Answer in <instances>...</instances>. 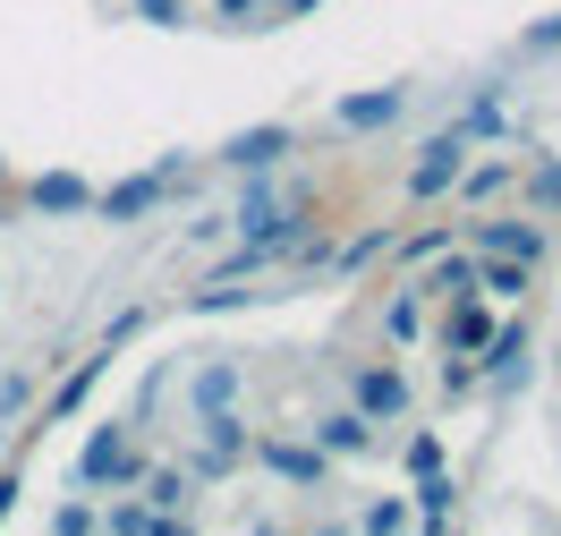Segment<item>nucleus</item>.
Listing matches in <instances>:
<instances>
[{
	"mask_svg": "<svg viewBox=\"0 0 561 536\" xmlns=\"http://www.w3.org/2000/svg\"><path fill=\"white\" fill-rule=\"evenodd\" d=\"M527 282H536V264H519V255H477V289L485 298H527Z\"/></svg>",
	"mask_w": 561,
	"mask_h": 536,
	"instance_id": "nucleus-20",
	"label": "nucleus"
},
{
	"mask_svg": "<svg viewBox=\"0 0 561 536\" xmlns=\"http://www.w3.org/2000/svg\"><path fill=\"white\" fill-rule=\"evenodd\" d=\"M400 468H409V477L443 468V434H434V426H417V434H409V452H400Z\"/></svg>",
	"mask_w": 561,
	"mask_h": 536,
	"instance_id": "nucleus-28",
	"label": "nucleus"
},
{
	"mask_svg": "<svg viewBox=\"0 0 561 536\" xmlns=\"http://www.w3.org/2000/svg\"><path fill=\"white\" fill-rule=\"evenodd\" d=\"M485 341H493V307H485V289H468V298H443V350L477 357Z\"/></svg>",
	"mask_w": 561,
	"mask_h": 536,
	"instance_id": "nucleus-10",
	"label": "nucleus"
},
{
	"mask_svg": "<svg viewBox=\"0 0 561 536\" xmlns=\"http://www.w3.org/2000/svg\"><path fill=\"white\" fill-rule=\"evenodd\" d=\"M409 520H417V511H409V502H400V494H383V502H366V511H357V528H375V536L409 528Z\"/></svg>",
	"mask_w": 561,
	"mask_h": 536,
	"instance_id": "nucleus-27",
	"label": "nucleus"
},
{
	"mask_svg": "<svg viewBox=\"0 0 561 536\" xmlns=\"http://www.w3.org/2000/svg\"><path fill=\"white\" fill-rule=\"evenodd\" d=\"M213 26H230V35H264V26H280L273 0H213Z\"/></svg>",
	"mask_w": 561,
	"mask_h": 536,
	"instance_id": "nucleus-22",
	"label": "nucleus"
},
{
	"mask_svg": "<svg viewBox=\"0 0 561 536\" xmlns=\"http://www.w3.org/2000/svg\"><path fill=\"white\" fill-rule=\"evenodd\" d=\"M145 26H187V0H137Z\"/></svg>",
	"mask_w": 561,
	"mask_h": 536,
	"instance_id": "nucleus-32",
	"label": "nucleus"
},
{
	"mask_svg": "<svg viewBox=\"0 0 561 536\" xmlns=\"http://www.w3.org/2000/svg\"><path fill=\"white\" fill-rule=\"evenodd\" d=\"M103 375H111V350H94V357H85V366L69 375V384H60V392L43 400V418H77V409H85V392H94Z\"/></svg>",
	"mask_w": 561,
	"mask_h": 536,
	"instance_id": "nucleus-19",
	"label": "nucleus"
},
{
	"mask_svg": "<svg viewBox=\"0 0 561 536\" xmlns=\"http://www.w3.org/2000/svg\"><path fill=\"white\" fill-rule=\"evenodd\" d=\"M375 255H391V221H383V230H366V239H350V248H332V264L357 273V264H375Z\"/></svg>",
	"mask_w": 561,
	"mask_h": 536,
	"instance_id": "nucleus-26",
	"label": "nucleus"
},
{
	"mask_svg": "<svg viewBox=\"0 0 561 536\" xmlns=\"http://www.w3.org/2000/svg\"><path fill=\"white\" fill-rule=\"evenodd\" d=\"M451 128H459L468 145H477V137H511V111H502V85H477V103L459 111Z\"/></svg>",
	"mask_w": 561,
	"mask_h": 536,
	"instance_id": "nucleus-17",
	"label": "nucleus"
},
{
	"mask_svg": "<svg viewBox=\"0 0 561 536\" xmlns=\"http://www.w3.org/2000/svg\"><path fill=\"white\" fill-rule=\"evenodd\" d=\"M409 511H417L425 528H443V520L459 511V486L443 477V468H425V477H417V502H409Z\"/></svg>",
	"mask_w": 561,
	"mask_h": 536,
	"instance_id": "nucleus-21",
	"label": "nucleus"
},
{
	"mask_svg": "<svg viewBox=\"0 0 561 536\" xmlns=\"http://www.w3.org/2000/svg\"><path fill=\"white\" fill-rule=\"evenodd\" d=\"M477 384H485V366H477V357H459V350H443V400H468Z\"/></svg>",
	"mask_w": 561,
	"mask_h": 536,
	"instance_id": "nucleus-24",
	"label": "nucleus"
},
{
	"mask_svg": "<svg viewBox=\"0 0 561 536\" xmlns=\"http://www.w3.org/2000/svg\"><path fill=\"white\" fill-rule=\"evenodd\" d=\"M162 196H171V171H137V179L94 187V214L103 221H145V214H162Z\"/></svg>",
	"mask_w": 561,
	"mask_h": 536,
	"instance_id": "nucleus-6",
	"label": "nucleus"
},
{
	"mask_svg": "<svg viewBox=\"0 0 561 536\" xmlns=\"http://www.w3.org/2000/svg\"><path fill=\"white\" fill-rule=\"evenodd\" d=\"M289 153H298V128H289V119H264V128H239V137L221 145V162H230V171H280Z\"/></svg>",
	"mask_w": 561,
	"mask_h": 536,
	"instance_id": "nucleus-7",
	"label": "nucleus"
},
{
	"mask_svg": "<svg viewBox=\"0 0 561 536\" xmlns=\"http://www.w3.org/2000/svg\"><path fill=\"white\" fill-rule=\"evenodd\" d=\"M350 409L366 418V426H400V418L417 409L409 366H400V357H383V366H357V375H350Z\"/></svg>",
	"mask_w": 561,
	"mask_h": 536,
	"instance_id": "nucleus-2",
	"label": "nucleus"
},
{
	"mask_svg": "<svg viewBox=\"0 0 561 536\" xmlns=\"http://www.w3.org/2000/svg\"><path fill=\"white\" fill-rule=\"evenodd\" d=\"M51 528H60V536H85V528H103V511H94V502H60V511H51Z\"/></svg>",
	"mask_w": 561,
	"mask_h": 536,
	"instance_id": "nucleus-30",
	"label": "nucleus"
},
{
	"mask_svg": "<svg viewBox=\"0 0 561 536\" xmlns=\"http://www.w3.org/2000/svg\"><path fill=\"white\" fill-rule=\"evenodd\" d=\"M400 111H409V85H366V94H341L332 119L350 137H375V128H400Z\"/></svg>",
	"mask_w": 561,
	"mask_h": 536,
	"instance_id": "nucleus-8",
	"label": "nucleus"
},
{
	"mask_svg": "<svg viewBox=\"0 0 561 536\" xmlns=\"http://www.w3.org/2000/svg\"><path fill=\"white\" fill-rule=\"evenodd\" d=\"M0 460H9V434H0Z\"/></svg>",
	"mask_w": 561,
	"mask_h": 536,
	"instance_id": "nucleus-35",
	"label": "nucleus"
},
{
	"mask_svg": "<svg viewBox=\"0 0 561 536\" xmlns=\"http://www.w3.org/2000/svg\"><path fill=\"white\" fill-rule=\"evenodd\" d=\"M553 52H561V9L536 18V26H519V60H553Z\"/></svg>",
	"mask_w": 561,
	"mask_h": 536,
	"instance_id": "nucleus-25",
	"label": "nucleus"
},
{
	"mask_svg": "<svg viewBox=\"0 0 561 536\" xmlns=\"http://www.w3.org/2000/svg\"><path fill=\"white\" fill-rule=\"evenodd\" d=\"M137 477H145L137 426H94V443L77 452V486H94V494H137Z\"/></svg>",
	"mask_w": 561,
	"mask_h": 536,
	"instance_id": "nucleus-1",
	"label": "nucleus"
},
{
	"mask_svg": "<svg viewBox=\"0 0 561 536\" xmlns=\"http://www.w3.org/2000/svg\"><path fill=\"white\" fill-rule=\"evenodd\" d=\"M137 494L162 511V520H187V494H196V468H153L145 460V477H137Z\"/></svg>",
	"mask_w": 561,
	"mask_h": 536,
	"instance_id": "nucleus-15",
	"label": "nucleus"
},
{
	"mask_svg": "<svg viewBox=\"0 0 561 536\" xmlns=\"http://www.w3.org/2000/svg\"><path fill=\"white\" fill-rule=\"evenodd\" d=\"M417 289L434 298V307H443V298H468V289H477V248H434Z\"/></svg>",
	"mask_w": 561,
	"mask_h": 536,
	"instance_id": "nucleus-12",
	"label": "nucleus"
},
{
	"mask_svg": "<svg viewBox=\"0 0 561 536\" xmlns=\"http://www.w3.org/2000/svg\"><path fill=\"white\" fill-rule=\"evenodd\" d=\"M316 9H323V0H273V18H280V26H289V18H316Z\"/></svg>",
	"mask_w": 561,
	"mask_h": 536,
	"instance_id": "nucleus-34",
	"label": "nucleus"
},
{
	"mask_svg": "<svg viewBox=\"0 0 561 536\" xmlns=\"http://www.w3.org/2000/svg\"><path fill=\"white\" fill-rule=\"evenodd\" d=\"M459 162H468V137H459V128H434V137L417 145L409 179H400V187H409V205H443V196H451V179H459Z\"/></svg>",
	"mask_w": 561,
	"mask_h": 536,
	"instance_id": "nucleus-4",
	"label": "nucleus"
},
{
	"mask_svg": "<svg viewBox=\"0 0 561 536\" xmlns=\"http://www.w3.org/2000/svg\"><path fill=\"white\" fill-rule=\"evenodd\" d=\"M316 452L323 460H366V452H375V426H366L357 409H323L316 418Z\"/></svg>",
	"mask_w": 561,
	"mask_h": 536,
	"instance_id": "nucleus-11",
	"label": "nucleus"
},
{
	"mask_svg": "<svg viewBox=\"0 0 561 536\" xmlns=\"http://www.w3.org/2000/svg\"><path fill=\"white\" fill-rule=\"evenodd\" d=\"M425 332V289H391L383 307V341H417Z\"/></svg>",
	"mask_w": 561,
	"mask_h": 536,
	"instance_id": "nucleus-23",
	"label": "nucleus"
},
{
	"mask_svg": "<svg viewBox=\"0 0 561 536\" xmlns=\"http://www.w3.org/2000/svg\"><path fill=\"white\" fill-rule=\"evenodd\" d=\"M247 460L273 468L280 486H307V494H316L323 477H332V460H323L316 443H289V434H247Z\"/></svg>",
	"mask_w": 561,
	"mask_h": 536,
	"instance_id": "nucleus-5",
	"label": "nucleus"
},
{
	"mask_svg": "<svg viewBox=\"0 0 561 536\" xmlns=\"http://www.w3.org/2000/svg\"><path fill=\"white\" fill-rule=\"evenodd\" d=\"M434 248H451V230H409V239L391 230V255H409V264H425Z\"/></svg>",
	"mask_w": 561,
	"mask_h": 536,
	"instance_id": "nucleus-29",
	"label": "nucleus"
},
{
	"mask_svg": "<svg viewBox=\"0 0 561 536\" xmlns=\"http://www.w3.org/2000/svg\"><path fill=\"white\" fill-rule=\"evenodd\" d=\"M239 392H247L239 357H213L205 375H196V384H187V409H196V418H213V409H239Z\"/></svg>",
	"mask_w": 561,
	"mask_h": 536,
	"instance_id": "nucleus-14",
	"label": "nucleus"
},
{
	"mask_svg": "<svg viewBox=\"0 0 561 536\" xmlns=\"http://www.w3.org/2000/svg\"><path fill=\"white\" fill-rule=\"evenodd\" d=\"M477 357H485L493 384H527V323H493V341Z\"/></svg>",
	"mask_w": 561,
	"mask_h": 536,
	"instance_id": "nucleus-16",
	"label": "nucleus"
},
{
	"mask_svg": "<svg viewBox=\"0 0 561 536\" xmlns=\"http://www.w3.org/2000/svg\"><path fill=\"white\" fill-rule=\"evenodd\" d=\"M137 332H145V307H128V316H111V332H103V350L119 357V350H128V341H137Z\"/></svg>",
	"mask_w": 561,
	"mask_h": 536,
	"instance_id": "nucleus-31",
	"label": "nucleus"
},
{
	"mask_svg": "<svg viewBox=\"0 0 561 536\" xmlns=\"http://www.w3.org/2000/svg\"><path fill=\"white\" fill-rule=\"evenodd\" d=\"M468 248H477V255H519V264H545V255H553V230H545V221L519 205V214L468 221Z\"/></svg>",
	"mask_w": 561,
	"mask_h": 536,
	"instance_id": "nucleus-3",
	"label": "nucleus"
},
{
	"mask_svg": "<svg viewBox=\"0 0 561 536\" xmlns=\"http://www.w3.org/2000/svg\"><path fill=\"white\" fill-rule=\"evenodd\" d=\"M18 494H26V477H18V468H0V528H9V511H18Z\"/></svg>",
	"mask_w": 561,
	"mask_h": 536,
	"instance_id": "nucleus-33",
	"label": "nucleus"
},
{
	"mask_svg": "<svg viewBox=\"0 0 561 536\" xmlns=\"http://www.w3.org/2000/svg\"><path fill=\"white\" fill-rule=\"evenodd\" d=\"M26 214H51V221L94 214V179H77V171H43V179H26Z\"/></svg>",
	"mask_w": 561,
	"mask_h": 536,
	"instance_id": "nucleus-9",
	"label": "nucleus"
},
{
	"mask_svg": "<svg viewBox=\"0 0 561 536\" xmlns=\"http://www.w3.org/2000/svg\"><path fill=\"white\" fill-rule=\"evenodd\" d=\"M511 171H519V162H459L451 205H485V196H502V187H511Z\"/></svg>",
	"mask_w": 561,
	"mask_h": 536,
	"instance_id": "nucleus-18",
	"label": "nucleus"
},
{
	"mask_svg": "<svg viewBox=\"0 0 561 536\" xmlns=\"http://www.w3.org/2000/svg\"><path fill=\"white\" fill-rule=\"evenodd\" d=\"M511 187H519V205L536 221H561V153H536L527 171H511Z\"/></svg>",
	"mask_w": 561,
	"mask_h": 536,
	"instance_id": "nucleus-13",
	"label": "nucleus"
}]
</instances>
